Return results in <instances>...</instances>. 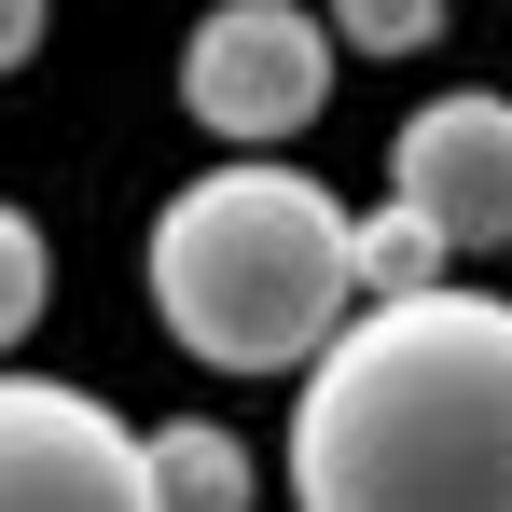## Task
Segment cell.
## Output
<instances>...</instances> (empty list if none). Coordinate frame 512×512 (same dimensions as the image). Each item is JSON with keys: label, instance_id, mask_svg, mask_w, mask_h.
Here are the masks:
<instances>
[{"label": "cell", "instance_id": "6da1fadb", "mask_svg": "<svg viewBox=\"0 0 512 512\" xmlns=\"http://www.w3.org/2000/svg\"><path fill=\"white\" fill-rule=\"evenodd\" d=\"M277 485L291 512H512V291L429 277L402 305H346L291 374Z\"/></svg>", "mask_w": 512, "mask_h": 512}, {"label": "cell", "instance_id": "7a4b0ae2", "mask_svg": "<svg viewBox=\"0 0 512 512\" xmlns=\"http://www.w3.org/2000/svg\"><path fill=\"white\" fill-rule=\"evenodd\" d=\"M360 208L291 153H222L153 208L139 291L194 374H305L360 305Z\"/></svg>", "mask_w": 512, "mask_h": 512}, {"label": "cell", "instance_id": "3957f363", "mask_svg": "<svg viewBox=\"0 0 512 512\" xmlns=\"http://www.w3.org/2000/svg\"><path fill=\"white\" fill-rule=\"evenodd\" d=\"M346 42L319 28V0H208L180 28V111L222 139V153H277L333 111Z\"/></svg>", "mask_w": 512, "mask_h": 512}, {"label": "cell", "instance_id": "277c9868", "mask_svg": "<svg viewBox=\"0 0 512 512\" xmlns=\"http://www.w3.org/2000/svg\"><path fill=\"white\" fill-rule=\"evenodd\" d=\"M0 512H153V457L70 374H0Z\"/></svg>", "mask_w": 512, "mask_h": 512}, {"label": "cell", "instance_id": "5b68a950", "mask_svg": "<svg viewBox=\"0 0 512 512\" xmlns=\"http://www.w3.org/2000/svg\"><path fill=\"white\" fill-rule=\"evenodd\" d=\"M388 208H416L457 263L512 250V97L499 84H443L388 125Z\"/></svg>", "mask_w": 512, "mask_h": 512}, {"label": "cell", "instance_id": "8992f818", "mask_svg": "<svg viewBox=\"0 0 512 512\" xmlns=\"http://www.w3.org/2000/svg\"><path fill=\"white\" fill-rule=\"evenodd\" d=\"M139 457H153V512H263V457L222 416H153Z\"/></svg>", "mask_w": 512, "mask_h": 512}, {"label": "cell", "instance_id": "52a82bcc", "mask_svg": "<svg viewBox=\"0 0 512 512\" xmlns=\"http://www.w3.org/2000/svg\"><path fill=\"white\" fill-rule=\"evenodd\" d=\"M56 319V236H42V208H14L0 194V360Z\"/></svg>", "mask_w": 512, "mask_h": 512}, {"label": "cell", "instance_id": "ba28073f", "mask_svg": "<svg viewBox=\"0 0 512 512\" xmlns=\"http://www.w3.org/2000/svg\"><path fill=\"white\" fill-rule=\"evenodd\" d=\"M360 305H402V291H429V277H457V250H443V236H429L416 208H374V222H360Z\"/></svg>", "mask_w": 512, "mask_h": 512}, {"label": "cell", "instance_id": "9c48e42d", "mask_svg": "<svg viewBox=\"0 0 512 512\" xmlns=\"http://www.w3.org/2000/svg\"><path fill=\"white\" fill-rule=\"evenodd\" d=\"M319 28L346 56H429L443 42V0H319Z\"/></svg>", "mask_w": 512, "mask_h": 512}, {"label": "cell", "instance_id": "30bf717a", "mask_svg": "<svg viewBox=\"0 0 512 512\" xmlns=\"http://www.w3.org/2000/svg\"><path fill=\"white\" fill-rule=\"evenodd\" d=\"M42 42H56V0H0V84H14Z\"/></svg>", "mask_w": 512, "mask_h": 512}]
</instances>
